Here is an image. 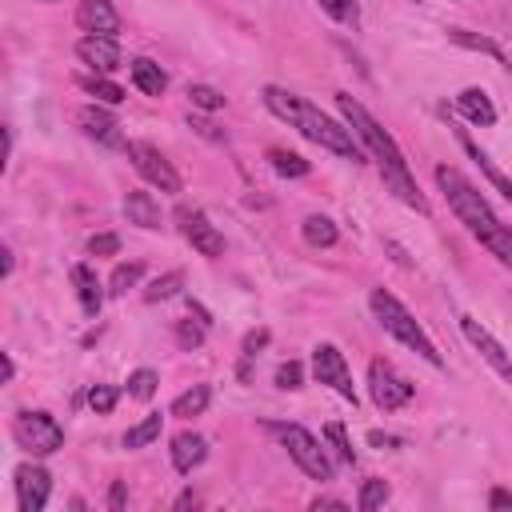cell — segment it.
Wrapping results in <instances>:
<instances>
[{
	"label": "cell",
	"mask_w": 512,
	"mask_h": 512,
	"mask_svg": "<svg viewBox=\"0 0 512 512\" xmlns=\"http://www.w3.org/2000/svg\"><path fill=\"white\" fill-rule=\"evenodd\" d=\"M124 216H128V224H136V228H144V232H156V228L164 224L156 196H152V192H140V188H132V192L124 196Z\"/></svg>",
	"instance_id": "2e32d148"
},
{
	"label": "cell",
	"mask_w": 512,
	"mask_h": 512,
	"mask_svg": "<svg viewBox=\"0 0 512 512\" xmlns=\"http://www.w3.org/2000/svg\"><path fill=\"white\" fill-rule=\"evenodd\" d=\"M460 144H464V152H468V156L476 160V168H480V172L488 176V184H492V188H496V192H500V196H504V200L512 204V180H508V176H504V172H500V168H496V164L488 160V152H480V148H476V144H472V140H468L464 132H460Z\"/></svg>",
	"instance_id": "44dd1931"
},
{
	"label": "cell",
	"mask_w": 512,
	"mask_h": 512,
	"mask_svg": "<svg viewBox=\"0 0 512 512\" xmlns=\"http://www.w3.org/2000/svg\"><path fill=\"white\" fill-rule=\"evenodd\" d=\"M208 400H212V388H208V384H192L188 392H180V396L172 400V416H180V420L200 416V412L208 408Z\"/></svg>",
	"instance_id": "603a6c76"
},
{
	"label": "cell",
	"mask_w": 512,
	"mask_h": 512,
	"mask_svg": "<svg viewBox=\"0 0 512 512\" xmlns=\"http://www.w3.org/2000/svg\"><path fill=\"white\" fill-rule=\"evenodd\" d=\"M120 252V236L116 232H96L88 236V256H116Z\"/></svg>",
	"instance_id": "74e56055"
},
{
	"label": "cell",
	"mask_w": 512,
	"mask_h": 512,
	"mask_svg": "<svg viewBox=\"0 0 512 512\" xmlns=\"http://www.w3.org/2000/svg\"><path fill=\"white\" fill-rule=\"evenodd\" d=\"M180 288H184V272H180V268H172V272L156 276V280L144 288V300H148V304H160V300L180 296Z\"/></svg>",
	"instance_id": "83f0119b"
},
{
	"label": "cell",
	"mask_w": 512,
	"mask_h": 512,
	"mask_svg": "<svg viewBox=\"0 0 512 512\" xmlns=\"http://www.w3.org/2000/svg\"><path fill=\"white\" fill-rule=\"evenodd\" d=\"M188 100L200 112H220L224 108V92H216L212 84H188Z\"/></svg>",
	"instance_id": "1f68e13d"
},
{
	"label": "cell",
	"mask_w": 512,
	"mask_h": 512,
	"mask_svg": "<svg viewBox=\"0 0 512 512\" xmlns=\"http://www.w3.org/2000/svg\"><path fill=\"white\" fill-rule=\"evenodd\" d=\"M368 396H372V404H376L380 412H396V408H404V404L416 396V388H412V380H404L388 360H372V364H368Z\"/></svg>",
	"instance_id": "ba28073f"
},
{
	"label": "cell",
	"mask_w": 512,
	"mask_h": 512,
	"mask_svg": "<svg viewBox=\"0 0 512 512\" xmlns=\"http://www.w3.org/2000/svg\"><path fill=\"white\" fill-rule=\"evenodd\" d=\"M72 288H76V300L84 308V316H100V304H104V292H100V280L88 264H72Z\"/></svg>",
	"instance_id": "d6986e66"
},
{
	"label": "cell",
	"mask_w": 512,
	"mask_h": 512,
	"mask_svg": "<svg viewBox=\"0 0 512 512\" xmlns=\"http://www.w3.org/2000/svg\"><path fill=\"white\" fill-rule=\"evenodd\" d=\"M0 256H4V276H12V248L4 244V252H0Z\"/></svg>",
	"instance_id": "bcb514c9"
},
{
	"label": "cell",
	"mask_w": 512,
	"mask_h": 512,
	"mask_svg": "<svg viewBox=\"0 0 512 512\" xmlns=\"http://www.w3.org/2000/svg\"><path fill=\"white\" fill-rule=\"evenodd\" d=\"M304 384V368L296 364V360H284L280 368H276V388H288V392H296Z\"/></svg>",
	"instance_id": "f35d334b"
},
{
	"label": "cell",
	"mask_w": 512,
	"mask_h": 512,
	"mask_svg": "<svg viewBox=\"0 0 512 512\" xmlns=\"http://www.w3.org/2000/svg\"><path fill=\"white\" fill-rule=\"evenodd\" d=\"M76 56H80V64H88L100 76H108V72L120 68V44H116V36H80L76 40Z\"/></svg>",
	"instance_id": "4fadbf2b"
},
{
	"label": "cell",
	"mask_w": 512,
	"mask_h": 512,
	"mask_svg": "<svg viewBox=\"0 0 512 512\" xmlns=\"http://www.w3.org/2000/svg\"><path fill=\"white\" fill-rule=\"evenodd\" d=\"M456 112H460L468 124H480V128L496 124V104H492V96H488L484 88H464V92L456 96Z\"/></svg>",
	"instance_id": "ac0fdd59"
},
{
	"label": "cell",
	"mask_w": 512,
	"mask_h": 512,
	"mask_svg": "<svg viewBox=\"0 0 512 512\" xmlns=\"http://www.w3.org/2000/svg\"><path fill=\"white\" fill-rule=\"evenodd\" d=\"M16 380V360H12V352H4V384H12Z\"/></svg>",
	"instance_id": "ee69618b"
},
{
	"label": "cell",
	"mask_w": 512,
	"mask_h": 512,
	"mask_svg": "<svg viewBox=\"0 0 512 512\" xmlns=\"http://www.w3.org/2000/svg\"><path fill=\"white\" fill-rule=\"evenodd\" d=\"M264 432L280 440V448L296 460V468H300L304 476H312V480H332L336 464H332V456L324 452V444H320L308 428L288 424V420H264Z\"/></svg>",
	"instance_id": "5b68a950"
},
{
	"label": "cell",
	"mask_w": 512,
	"mask_h": 512,
	"mask_svg": "<svg viewBox=\"0 0 512 512\" xmlns=\"http://www.w3.org/2000/svg\"><path fill=\"white\" fill-rule=\"evenodd\" d=\"M124 152H128L132 168H136L152 188H160V192H168V196L180 192V172L172 168V160H168L156 144H148V140H128Z\"/></svg>",
	"instance_id": "52a82bcc"
},
{
	"label": "cell",
	"mask_w": 512,
	"mask_h": 512,
	"mask_svg": "<svg viewBox=\"0 0 512 512\" xmlns=\"http://www.w3.org/2000/svg\"><path fill=\"white\" fill-rule=\"evenodd\" d=\"M336 24H348V28H356L360 24V4L356 0H316Z\"/></svg>",
	"instance_id": "d6a6232c"
},
{
	"label": "cell",
	"mask_w": 512,
	"mask_h": 512,
	"mask_svg": "<svg viewBox=\"0 0 512 512\" xmlns=\"http://www.w3.org/2000/svg\"><path fill=\"white\" fill-rule=\"evenodd\" d=\"M436 184H440L448 208L456 212V220L512 272V228L492 212L488 196H484L472 180H464L456 168H448V164H436Z\"/></svg>",
	"instance_id": "7a4b0ae2"
},
{
	"label": "cell",
	"mask_w": 512,
	"mask_h": 512,
	"mask_svg": "<svg viewBox=\"0 0 512 512\" xmlns=\"http://www.w3.org/2000/svg\"><path fill=\"white\" fill-rule=\"evenodd\" d=\"M128 76H132V84H136L144 96H164V88H168V72H164L156 60H148V56L128 60Z\"/></svg>",
	"instance_id": "ffe728a7"
},
{
	"label": "cell",
	"mask_w": 512,
	"mask_h": 512,
	"mask_svg": "<svg viewBox=\"0 0 512 512\" xmlns=\"http://www.w3.org/2000/svg\"><path fill=\"white\" fill-rule=\"evenodd\" d=\"M460 332H464V340L484 356V364H488L504 384H512V352H508L480 320H472V316H460Z\"/></svg>",
	"instance_id": "30bf717a"
},
{
	"label": "cell",
	"mask_w": 512,
	"mask_h": 512,
	"mask_svg": "<svg viewBox=\"0 0 512 512\" xmlns=\"http://www.w3.org/2000/svg\"><path fill=\"white\" fill-rule=\"evenodd\" d=\"M76 124L84 128V136H92V140H100V144H108V148H124V144H128V140L120 136L116 116H112L108 108H100V104H84V108L76 112Z\"/></svg>",
	"instance_id": "9a60e30c"
},
{
	"label": "cell",
	"mask_w": 512,
	"mask_h": 512,
	"mask_svg": "<svg viewBox=\"0 0 512 512\" xmlns=\"http://www.w3.org/2000/svg\"><path fill=\"white\" fill-rule=\"evenodd\" d=\"M488 508H512V492L508 488H492L488 492Z\"/></svg>",
	"instance_id": "b9f144b4"
},
{
	"label": "cell",
	"mask_w": 512,
	"mask_h": 512,
	"mask_svg": "<svg viewBox=\"0 0 512 512\" xmlns=\"http://www.w3.org/2000/svg\"><path fill=\"white\" fill-rule=\"evenodd\" d=\"M116 400H120V392H116L112 384H92V388H88V408H92L96 416H108V412L116 408Z\"/></svg>",
	"instance_id": "d590c367"
},
{
	"label": "cell",
	"mask_w": 512,
	"mask_h": 512,
	"mask_svg": "<svg viewBox=\"0 0 512 512\" xmlns=\"http://www.w3.org/2000/svg\"><path fill=\"white\" fill-rule=\"evenodd\" d=\"M324 440L332 444V456H336L340 464H352V460H356V452H352V444H348L344 424H324Z\"/></svg>",
	"instance_id": "e575fe53"
},
{
	"label": "cell",
	"mask_w": 512,
	"mask_h": 512,
	"mask_svg": "<svg viewBox=\"0 0 512 512\" xmlns=\"http://www.w3.org/2000/svg\"><path fill=\"white\" fill-rule=\"evenodd\" d=\"M204 328H208V312H200L196 324H192V316H188V320H176V344H180L184 352L200 348V344H204Z\"/></svg>",
	"instance_id": "f546056e"
},
{
	"label": "cell",
	"mask_w": 512,
	"mask_h": 512,
	"mask_svg": "<svg viewBox=\"0 0 512 512\" xmlns=\"http://www.w3.org/2000/svg\"><path fill=\"white\" fill-rule=\"evenodd\" d=\"M12 484H16V508H20V512H40V508L48 504L52 476H48L40 464H20Z\"/></svg>",
	"instance_id": "7c38bea8"
},
{
	"label": "cell",
	"mask_w": 512,
	"mask_h": 512,
	"mask_svg": "<svg viewBox=\"0 0 512 512\" xmlns=\"http://www.w3.org/2000/svg\"><path fill=\"white\" fill-rule=\"evenodd\" d=\"M80 88H84L88 96H96V104H108V108H116V104L124 100V88H120V84H112V80H108V76H100V72L84 76V80H80Z\"/></svg>",
	"instance_id": "484cf974"
},
{
	"label": "cell",
	"mask_w": 512,
	"mask_h": 512,
	"mask_svg": "<svg viewBox=\"0 0 512 512\" xmlns=\"http://www.w3.org/2000/svg\"><path fill=\"white\" fill-rule=\"evenodd\" d=\"M168 452H172V468H176V472H192V468L204 464V456H208V440H204L200 432H176Z\"/></svg>",
	"instance_id": "e0dca14e"
},
{
	"label": "cell",
	"mask_w": 512,
	"mask_h": 512,
	"mask_svg": "<svg viewBox=\"0 0 512 512\" xmlns=\"http://www.w3.org/2000/svg\"><path fill=\"white\" fill-rule=\"evenodd\" d=\"M176 224H180V236L200 252V256H220L224 252V236L220 228L200 212V208H176Z\"/></svg>",
	"instance_id": "8fae6325"
},
{
	"label": "cell",
	"mask_w": 512,
	"mask_h": 512,
	"mask_svg": "<svg viewBox=\"0 0 512 512\" xmlns=\"http://www.w3.org/2000/svg\"><path fill=\"white\" fill-rule=\"evenodd\" d=\"M368 440H372L376 448H396V444H400L396 436H380V432H368Z\"/></svg>",
	"instance_id": "7bdbcfd3"
},
{
	"label": "cell",
	"mask_w": 512,
	"mask_h": 512,
	"mask_svg": "<svg viewBox=\"0 0 512 512\" xmlns=\"http://www.w3.org/2000/svg\"><path fill=\"white\" fill-rule=\"evenodd\" d=\"M268 344V332L264 328H256V332H248L244 336V352H240V380H248V364L260 356V348Z\"/></svg>",
	"instance_id": "8d00e7d4"
},
{
	"label": "cell",
	"mask_w": 512,
	"mask_h": 512,
	"mask_svg": "<svg viewBox=\"0 0 512 512\" xmlns=\"http://www.w3.org/2000/svg\"><path fill=\"white\" fill-rule=\"evenodd\" d=\"M312 376H316L320 384H328L336 396H344V400L356 404L352 372H348V360H344V352H340L336 344H316V348H312Z\"/></svg>",
	"instance_id": "9c48e42d"
},
{
	"label": "cell",
	"mask_w": 512,
	"mask_h": 512,
	"mask_svg": "<svg viewBox=\"0 0 512 512\" xmlns=\"http://www.w3.org/2000/svg\"><path fill=\"white\" fill-rule=\"evenodd\" d=\"M124 504H128V492H124V480H116V484L108 488V508H112V512H120Z\"/></svg>",
	"instance_id": "ab89813d"
},
{
	"label": "cell",
	"mask_w": 512,
	"mask_h": 512,
	"mask_svg": "<svg viewBox=\"0 0 512 512\" xmlns=\"http://www.w3.org/2000/svg\"><path fill=\"white\" fill-rule=\"evenodd\" d=\"M160 428H164V416H160V412H148L140 424H132V428L124 432V448H128V452H136V448H148V444L160 436Z\"/></svg>",
	"instance_id": "cb8c5ba5"
},
{
	"label": "cell",
	"mask_w": 512,
	"mask_h": 512,
	"mask_svg": "<svg viewBox=\"0 0 512 512\" xmlns=\"http://www.w3.org/2000/svg\"><path fill=\"white\" fill-rule=\"evenodd\" d=\"M336 112L344 116V124L352 128V136L360 140V148L380 164V176H384V184L396 192V200H404V204L416 208V212H428V200L420 196L416 176H412V168H408L400 144L392 140V132H388L356 96H348V92H336Z\"/></svg>",
	"instance_id": "6da1fadb"
},
{
	"label": "cell",
	"mask_w": 512,
	"mask_h": 512,
	"mask_svg": "<svg viewBox=\"0 0 512 512\" xmlns=\"http://www.w3.org/2000/svg\"><path fill=\"white\" fill-rule=\"evenodd\" d=\"M188 124H192L200 136H208V140H224V132H216V128H212L208 120H200V116H188Z\"/></svg>",
	"instance_id": "60d3db41"
},
{
	"label": "cell",
	"mask_w": 512,
	"mask_h": 512,
	"mask_svg": "<svg viewBox=\"0 0 512 512\" xmlns=\"http://www.w3.org/2000/svg\"><path fill=\"white\" fill-rule=\"evenodd\" d=\"M156 384H160V376H156L152 368H136V372L128 376V396H132V400H152Z\"/></svg>",
	"instance_id": "836d02e7"
},
{
	"label": "cell",
	"mask_w": 512,
	"mask_h": 512,
	"mask_svg": "<svg viewBox=\"0 0 512 512\" xmlns=\"http://www.w3.org/2000/svg\"><path fill=\"white\" fill-rule=\"evenodd\" d=\"M268 164H272L276 176H288V180L308 176V160L296 156V152H288V148H268Z\"/></svg>",
	"instance_id": "4316f807"
},
{
	"label": "cell",
	"mask_w": 512,
	"mask_h": 512,
	"mask_svg": "<svg viewBox=\"0 0 512 512\" xmlns=\"http://www.w3.org/2000/svg\"><path fill=\"white\" fill-rule=\"evenodd\" d=\"M312 508H348V504H344V500H332V496H316Z\"/></svg>",
	"instance_id": "f6af8a7d"
},
{
	"label": "cell",
	"mask_w": 512,
	"mask_h": 512,
	"mask_svg": "<svg viewBox=\"0 0 512 512\" xmlns=\"http://www.w3.org/2000/svg\"><path fill=\"white\" fill-rule=\"evenodd\" d=\"M388 496H392V488H388L384 480H376V476H372V480H364V484H360L356 508H360V512H376L380 504H388Z\"/></svg>",
	"instance_id": "4dcf8cb0"
},
{
	"label": "cell",
	"mask_w": 512,
	"mask_h": 512,
	"mask_svg": "<svg viewBox=\"0 0 512 512\" xmlns=\"http://www.w3.org/2000/svg\"><path fill=\"white\" fill-rule=\"evenodd\" d=\"M260 96H264V108L276 120H284L288 128H296L304 140H312V144H320V148H328L332 156H344V160H360L364 156V148L352 136V128L332 120L328 112H320L312 100H304V96H296V92H288L280 84H268Z\"/></svg>",
	"instance_id": "3957f363"
},
{
	"label": "cell",
	"mask_w": 512,
	"mask_h": 512,
	"mask_svg": "<svg viewBox=\"0 0 512 512\" xmlns=\"http://www.w3.org/2000/svg\"><path fill=\"white\" fill-rule=\"evenodd\" d=\"M12 440L32 452V456H52L64 448V428L52 412H40V408H24L12 416Z\"/></svg>",
	"instance_id": "8992f818"
},
{
	"label": "cell",
	"mask_w": 512,
	"mask_h": 512,
	"mask_svg": "<svg viewBox=\"0 0 512 512\" xmlns=\"http://www.w3.org/2000/svg\"><path fill=\"white\" fill-rule=\"evenodd\" d=\"M76 28L84 36H116L120 32V12L108 0H80L76 4Z\"/></svg>",
	"instance_id": "5bb4252c"
},
{
	"label": "cell",
	"mask_w": 512,
	"mask_h": 512,
	"mask_svg": "<svg viewBox=\"0 0 512 512\" xmlns=\"http://www.w3.org/2000/svg\"><path fill=\"white\" fill-rule=\"evenodd\" d=\"M144 276V264L140 260H128V264H116L112 280H108V296H128V288H136Z\"/></svg>",
	"instance_id": "f1b7e54d"
},
{
	"label": "cell",
	"mask_w": 512,
	"mask_h": 512,
	"mask_svg": "<svg viewBox=\"0 0 512 512\" xmlns=\"http://www.w3.org/2000/svg\"><path fill=\"white\" fill-rule=\"evenodd\" d=\"M300 236H304V244H312V248H332V244L340 240L336 224H332L328 216H320V212L304 216V224H300Z\"/></svg>",
	"instance_id": "7402d4cb"
},
{
	"label": "cell",
	"mask_w": 512,
	"mask_h": 512,
	"mask_svg": "<svg viewBox=\"0 0 512 512\" xmlns=\"http://www.w3.org/2000/svg\"><path fill=\"white\" fill-rule=\"evenodd\" d=\"M448 40H452V44H460V48L484 52V56H492V60H500V64H504V48H500L496 40H488V36H476V32H468V28H448Z\"/></svg>",
	"instance_id": "d4e9b609"
},
{
	"label": "cell",
	"mask_w": 512,
	"mask_h": 512,
	"mask_svg": "<svg viewBox=\"0 0 512 512\" xmlns=\"http://www.w3.org/2000/svg\"><path fill=\"white\" fill-rule=\"evenodd\" d=\"M368 308H372V316H376V324L392 336V340H400L404 348H412L420 360H428L432 368H444V356L436 352V344L428 340V332L412 320V312L388 292V288H372V296H368Z\"/></svg>",
	"instance_id": "277c9868"
}]
</instances>
